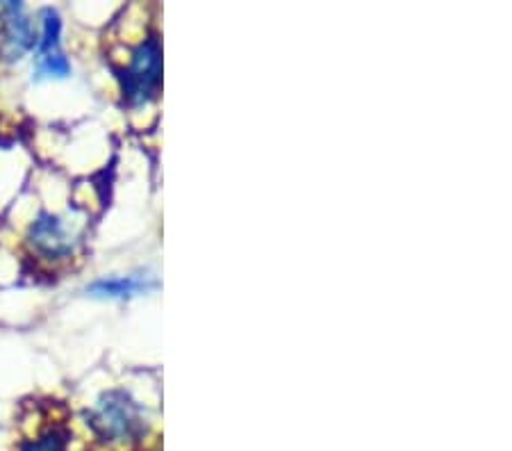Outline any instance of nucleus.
Here are the masks:
<instances>
[{"mask_svg": "<svg viewBox=\"0 0 512 451\" xmlns=\"http://www.w3.org/2000/svg\"><path fill=\"white\" fill-rule=\"evenodd\" d=\"M87 424L105 442H132L144 433L142 408L121 390H112L98 399L87 413Z\"/></svg>", "mask_w": 512, "mask_h": 451, "instance_id": "1", "label": "nucleus"}, {"mask_svg": "<svg viewBox=\"0 0 512 451\" xmlns=\"http://www.w3.org/2000/svg\"><path fill=\"white\" fill-rule=\"evenodd\" d=\"M162 80V51L158 37H148L132 55L130 67L121 73L123 96L132 105H144L158 96Z\"/></svg>", "mask_w": 512, "mask_h": 451, "instance_id": "2", "label": "nucleus"}, {"mask_svg": "<svg viewBox=\"0 0 512 451\" xmlns=\"http://www.w3.org/2000/svg\"><path fill=\"white\" fill-rule=\"evenodd\" d=\"M37 46V32L21 3L0 5V55L7 62L21 60Z\"/></svg>", "mask_w": 512, "mask_h": 451, "instance_id": "3", "label": "nucleus"}, {"mask_svg": "<svg viewBox=\"0 0 512 451\" xmlns=\"http://www.w3.org/2000/svg\"><path fill=\"white\" fill-rule=\"evenodd\" d=\"M30 244L46 258H66L76 249V233L57 215H39L30 226Z\"/></svg>", "mask_w": 512, "mask_h": 451, "instance_id": "4", "label": "nucleus"}, {"mask_svg": "<svg viewBox=\"0 0 512 451\" xmlns=\"http://www.w3.org/2000/svg\"><path fill=\"white\" fill-rule=\"evenodd\" d=\"M155 283L148 281L144 276H126V278H110V281H96L87 287V292L92 297L101 299H123V297H135L153 290Z\"/></svg>", "mask_w": 512, "mask_h": 451, "instance_id": "5", "label": "nucleus"}, {"mask_svg": "<svg viewBox=\"0 0 512 451\" xmlns=\"http://www.w3.org/2000/svg\"><path fill=\"white\" fill-rule=\"evenodd\" d=\"M71 73V64L66 60L62 48H51V51H37V67L35 76L41 78H66Z\"/></svg>", "mask_w": 512, "mask_h": 451, "instance_id": "6", "label": "nucleus"}, {"mask_svg": "<svg viewBox=\"0 0 512 451\" xmlns=\"http://www.w3.org/2000/svg\"><path fill=\"white\" fill-rule=\"evenodd\" d=\"M66 442H69V433L62 429H53L46 436L26 442L21 451H66Z\"/></svg>", "mask_w": 512, "mask_h": 451, "instance_id": "7", "label": "nucleus"}]
</instances>
